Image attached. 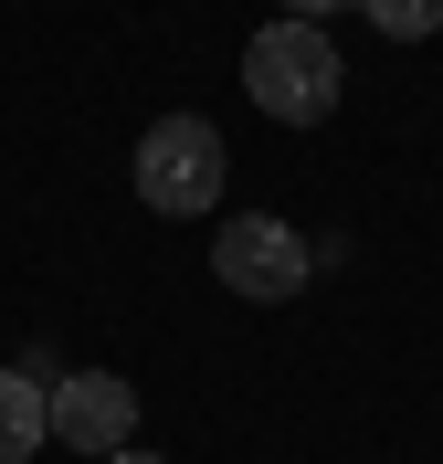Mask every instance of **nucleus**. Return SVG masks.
<instances>
[{"label": "nucleus", "instance_id": "nucleus-1", "mask_svg": "<svg viewBox=\"0 0 443 464\" xmlns=\"http://www.w3.org/2000/svg\"><path fill=\"white\" fill-rule=\"evenodd\" d=\"M243 95L274 116V127H317V116H338V95H349V63H338V32L327 22H274L243 43Z\"/></svg>", "mask_w": 443, "mask_h": 464}, {"label": "nucleus", "instance_id": "nucleus-3", "mask_svg": "<svg viewBox=\"0 0 443 464\" xmlns=\"http://www.w3.org/2000/svg\"><path fill=\"white\" fill-rule=\"evenodd\" d=\"M306 275H317V243L295 222L222 211V232H211V285H233L243 306H285V295H306Z\"/></svg>", "mask_w": 443, "mask_h": 464}, {"label": "nucleus", "instance_id": "nucleus-8", "mask_svg": "<svg viewBox=\"0 0 443 464\" xmlns=\"http://www.w3.org/2000/svg\"><path fill=\"white\" fill-rule=\"evenodd\" d=\"M106 464H169V454H138V443H127V454H106Z\"/></svg>", "mask_w": 443, "mask_h": 464}, {"label": "nucleus", "instance_id": "nucleus-4", "mask_svg": "<svg viewBox=\"0 0 443 464\" xmlns=\"http://www.w3.org/2000/svg\"><path fill=\"white\" fill-rule=\"evenodd\" d=\"M53 443L63 454H127L138 443V380H117V370H63L53 380Z\"/></svg>", "mask_w": 443, "mask_h": 464}, {"label": "nucleus", "instance_id": "nucleus-5", "mask_svg": "<svg viewBox=\"0 0 443 464\" xmlns=\"http://www.w3.org/2000/svg\"><path fill=\"white\" fill-rule=\"evenodd\" d=\"M53 443V380L43 370H0V464H32Z\"/></svg>", "mask_w": 443, "mask_h": 464}, {"label": "nucleus", "instance_id": "nucleus-6", "mask_svg": "<svg viewBox=\"0 0 443 464\" xmlns=\"http://www.w3.org/2000/svg\"><path fill=\"white\" fill-rule=\"evenodd\" d=\"M359 11H370L380 43H433L443 32V0H359Z\"/></svg>", "mask_w": 443, "mask_h": 464}, {"label": "nucleus", "instance_id": "nucleus-2", "mask_svg": "<svg viewBox=\"0 0 443 464\" xmlns=\"http://www.w3.org/2000/svg\"><path fill=\"white\" fill-rule=\"evenodd\" d=\"M222 190H233V148L211 116H159L138 138V201L159 222H201V211H222Z\"/></svg>", "mask_w": 443, "mask_h": 464}, {"label": "nucleus", "instance_id": "nucleus-7", "mask_svg": "<svg viewBox=\"0 0 443 464\" xmlns=\"http://www.w3.org/2000/svg\"><path fill=\"white\" fill-rule=\"evenodd\" d=\"M285 22H327V11H359V0H274Z\"/></svg>", "mask_w": 443, "mask_h": 464}]
</instances>
